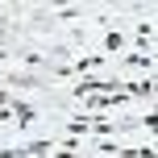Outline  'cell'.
<instances>
[{
    "label": "cell",
    "instance_id": "6da1fadb",
    "mask_svg": "<svg viewBox=\"0 0 158 158\" xmlns=\"http://www.w3.org/2000/svg\"><path fill=\"white\" fill-rule=\"evenodd\" d=\"M125 33H121V29H108V33H104V38H100V54L104 58H112V54H121V50H125Z\"/></svg>",
    "mask_w": 158,
    "mask_h": 158
},
{
    "label": "cell",
    "instance_id": "7a4b0ae2",
    "mask_svg": "<svg viewBox=\"0 0 158 158\" xmlns=\"http://www.w3.org/2000/svg\"><path fill=\"white\" fill-rule=\"evenodd\" d=\"M125 67H129V71H146V75H150V71H154V54H137V50H133V54L125 58Z\"/></svg>",
    "mask_w": 158,
    "mask_h": 158
}]
</instances>
